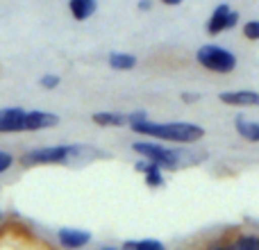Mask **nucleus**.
Listing matches in <instances>:
<instances>
[{"label":"nucleus","instance_id":"nucleus-1","mask_svg":"<svg viewBox=\"0 0 259 250\" xmlns=\"http://www.w3.org/2000/svg\"><path fill=\"white\" fill-rule=\"evenodd\" d=\"M130 128L139 134H148L164 141H178V143H193L202 139L205 130L193 123H152L146 118V112H134L127 116Z\"/></svg>","mask_w":259,"mask_h":250},{"label":"nucleus","instance_id":"nucleus-2","mask_svg":"<svg viewBox=\"0 0 259 250\" xmlns=\"http://www.w3.org/2000/svg\"><path fill=\"white\" fill-rule=\"evenodd\" d=\"M59 123L57 114L48 112H25L21 107L0 109V132H34Z\"/></svg>","mask_w":259,"mask_h":250},{"label":"nucleus","instance_id":"nucleus-3","mask_svg":"<svg viewBox=\"0 0 259 250\" xmlns=\"http://www.w3.org/2000/svg\"><path fill=\"white\" fill-rule=\"evenodd\" d=\"M196 59L200 66L209 68L214 73H230L237 68V57L223 46H214V44L202 46V48H198Z\"/></svg>","mask_w":259,"mask_h":250},{"label":"nucleus","instance_id":"nucleus-4","mask_svg":"<svg viewBox=\"0 0 259 250\" xmlns=\"http://www.w3.org/2000/svg\"><path fill=\"white\" fill-rule=\"evenodd\" d=\"M75 152H80V146H48L36 148L23 155V166H36V164H64Z\"/></svg>","mask_w":259,"mask_h":250},{"label":"nucleus","instance_id":"nucleus-5","mask_svg":"<svg viewBox=\"0 0 259 250\" xmlns=\"http://www.w3.org/2000/svg\"><path fill=\"white\" fill-rule=\"evenodd\" d=\"M132 148L139 152V155L146 157V159L159 164L161 169H175V166L180 164V152L159 146V143H150V141L148 143H134Z\"/></svg>","mask_w":259,"mask_h":250},{"label":"nucleus","instance_id":"nucleus-6","mask_svg":"<svg viewBox=\"0 0 259 250\" xmlns=\"http://www.w3.org/2000/svg\"><path fill=\"white\" fill-rule=\"evenodd\" d=\"M237 23H239V14L232 12L228 5H219V7L214 9V14H211L209 23H207V32H209V34H219V32H225V30H230V27H234Z\"/></svg>","mask_w":259,"mask_h":250},{"label":"nucleus","instance_id":"nucleus-7","mask_svg":"<svg viewBox=\"0 0 259 250\" xmlns=\"http://www.w3.org/2000/svg\"><path fill=\"white\" fill-rule=\"evenodd\" d=\"M57 239L64 248H82L91 241V232L87 230H71V228H64L57 232Z\"/></svg>","mask_w":259,"mask_h":250},{"label":"nucleus","instance_id":"nucleus-8","mask_svg":"<svg viewBox=\"0 0 259 250\" xmlns=\"http://www.w3.org/2000/svg\"><path fill=\"white\" fill-rule=\"evenodd\" d=\"M225 105H237V107H257L259 105V94L255 91H228V94L219 96Z\"/></svg>","mask_w":259,"mask_h":250},{"label":"nucleus","instance_id":"nucleus-9","mask_svg":"<svg viewBox=\"0 0 259 250\" xmlns=\"http://www.w3.org/2000/svg\"><path fill=\"white\" fill-rule=\"evenodd\" d=\"M68 9H71L75 21H87L89 16H94L98 3L96 0H68Z\"/></svg>","mask_w":259,"mask_h":250},{"label":"nucleus","instance_id":"nucleus-10","mask_svg":"<svg viewBox=\"0 0 259 250\" xmlns=\"http://www.w3.org/2000/svg\"><path fill=\"white\" fill-rule=\"evenodd\" d=\"M107 62H109V66L116 68V71H130V68L137 66V57L127 55V53H109Z\"/></svg>","mask_w":259,"mask_h":250},{"label":"nucleus","instance_id":"nucleus-11","mask_svg":"<svg viewBox=\"0 0 259 250\" xmlns=\"http://www.w3.org/2000/svg\"><path fill=\"white\" fill-rule=\"evenodd\" d=\"M234 125H237V132L241 134L243 139L259 143V123H250V121H246L243 116H237V123Z\"/></svg>","mask_w":259,"mask_h":250},{"label":"nucleus","instance_id":"nucleus-12","mask_svg":"<svg viewBox=\"0 0 259 250\" xmlns=\"http://www.w3.org/2000/svg\"><path fill=\"white\" fill-rule=\"evenodd\" d=\"M146 184L148 187H152V189H157V187H161L164 184V178H161V166L159 164H155V161H150L148 159V166H146Z\"/></svg>","mask_w":259,"mask_h":250},{"label":"nucleus","instance_id":"nucleus-13","mask_svg":"<svg viewBox=\"0 0 259 250\" xmlns=\"http://www.w3.org/2000/svg\"><path fill=\"white\" fill-rule=\"evenodd\" d=\"M125 121H127V116H123V114H112V112L94 114V123H98V125H123Z\"/></svg>","mask_w":259,"mask_h":250},{"label":"nucleus","instance_id":"nucleus-14","mask_svg":"<svg viewBox=\"0 0 259 250\" xmlns=\"http://www.w3.org/2000/svg\"><path fill=\"white\" fill-rule=\"evenodd\" d=\"M123 248H134V250H164V243L155 241V239H143V241H125Z\"/></svg>","mask_w":259,"mask_h":250},{"label":"nucleus","instance_id":"nucleus-15","mask_svg":"<svg viewBox=\"0 0 259 250\" xmlns=\"http://www.w3.org/2000/svg\"><path fill=\"white\" fill-rule=\"evenodd\" d=\"M237 250H259V239L255 237H241L237 243H234Z\"/></svg>","mask_w":259,"mask_h":250},{"label":"nucleus","instance_id":"nucleus-16","mask_svg":"<svg viewBox=\"0 0 259 250\" xmlns=\"http://www.w3.org/2000/svg\"><path fill=\"white\" fill-rule=\"evenodd\" d=\"M243 36L250 41H257L259 39V21H248L243 25Z\"/></svg>","mask_w":259,"mask_h":250},{"label":"nucleus","instance_id":"nucleus-17","mask_svg":"<svg viewBox=\"0 0 259 250\" xmlns=\"http://www.w3.org/2000/svg\"><path fill=\"white\" fill-rule=\"evenodd\" d=\"M12 164H14V157L9 155V152L0 150V173H5V171H7Z\"/></svg>","mask_w":259,"mask_h":250},{"label":"nucleus","instance_id":"nucleus-18","mask_svg":"<svg viewBox=\"0 0 259 250\" xmlns=\"http://www.w3.org/2000/svg\"><path fill=\"white\" fill-rule=\"evenodd\" d=\"M39 85L44 87V89H55V87L59 85V77H57V75H44Z\"/></svg>","mask_w":259,"mask_h":250},{"label":"nucleus","instance_id":"nucleus-19","mask_svg":"<svg viewBox=\"0 0 259 250\" xmlns=\"http://www.w3.org/2000/svg\"><path fill=\"white\" fill-rule=\"evenodd\" d=\"M150 7H152V0H139V9L141 12H148Z\"/></svg>","mask_w":259,"mask_h":250},{"label":"nucleus","instance_id":"nucleus-20","mask_svg":"<svg viewBox=\"0 0 259 250\" xmlns=\"http://www.w3.org/2000/svg\"><path fill=\"white\" fill-rule=\"evenodd\" d=\"M182 100L184 103H193V100H198L196 94H182Z\"/></svg>","mask_w":259,"mask_h":250},{"label":"nucleus","instance_id":"nucleus-21","mask_svg":"<svg viewBox=\"0 0 259 250\" xmlns=\"http://www.w3.org/2000/svg\"><path fill=\"white\" fill-rule=\"evenodd\" d=\"M161 3H164V5H180L182 0H161Z\"/></svg>","mask_w":259,"mask_h":250},{"label":"nucleus","instance_id":"nucleus-22","mask_svg":"<svg viewBox=\"0 0 259 250\" xmlns=\"http://www.w3.org/2000/svg\"><path fill=\"white\" fill-rule=\"evenodd\" d=\"M0 219H3V212H0Z\"/></svg>","mask_w":259,"mask_h":250}]
</instances>
